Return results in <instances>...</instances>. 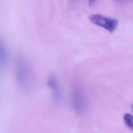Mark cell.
Returning <instances> with one entry per match:
<instances>
[{
  "mask_svg": "<svg viewBox=\"0 0 133 133\" xmlns=\"http://www.w3.org/2000/svg\"><path fill=\"white\" fill-rule=\"evenodd\" d=\"M15 76L18 86L25 92L30 91L34 81L33 73L29 61L22 54H19L16 59Z\"/></svg>",
  "mask_w": 133,
  "mask_h": 133,
  "instance_id": "cell-1",
  "label": "cell"
},
{
  "mask_svg": "<svg viewBox=\"0 0 133 133\" xmlns=\"http://www.w3.org/2000/svg\"><path fill=\"white\" fill-rule=\"evenodd\" d=\"M72 103L74 111L79 116L84 115L87 111L88 100L84 91L80 87H75L72 95Z\"/></svg>",
  "mask_w": 133,
  "mask_h": 133,
  "instance_id": "cell-2",
  "label": "cell"
},
{
  "mask_svg": "<svg viewBox=\"0 0 133 133\" xmlns=\"http://www.w3.org/2000/svg\"><path fill=\"white\" fill-rule=\"evenodd\" d=\"M90 21L94 25L106 30L109 33H113L117 29L118 22L114 18L100 14H92L89 16Z\"/></svg>",
  "mask_w": 133,
  "mask_h": 133,
  "instance_id": "cell-3",
  "label": "cell"
},
{
  "mask_svg": "<svg viewBox=\"0 0 133 133\" xmlns=\"http://www.w3.org/2000/svg\"><path fill=\"white\" fill-rule=\"evenodd\" d=\"M47 84L51 91L53 100L57 103L61 102L63 97L62 91L58 78L55 74L52 73L49 76L48 78Z\"/></svg>",
  "mask_w": 133,
  "mask_h": 133,
  "instance_id": "cell-4",
  "label": "cell"
},
{
  "mask_svg": "<svg viewBox=\"0 0 133 133\" xmlns=\"http://www.w3.org/2000/svg\"><path fill=\"white\" fill-rule=\"evenodd\" d=\"M8 61V53L4 44L0 38V66H4Z\"/></svg>",
  "mask_w": 133,
  "mask_h": 133,
  "instance_id": "cell-5",
  "label": "cell"
},
{
  "mask_svg": "<svg viewBox=\"0 0 133 133\" xmlns=\"http://www.w3.org/2000/svg\"><path fill=\"white\" fill-rule=\"evenodd\" d=\"M123 120L126 125L130 129L133 130V116L129 113H126L123 116Z\"/></svg>",
  "mask_w": 133,
  "mask_h": 133,
  "instance_id": "cell-6",
  "label": "cell"
},
{
  "mask_svg": "<svg viewBox=\"0 0 133 133\" xmlns=\"http://www.w3.org/2000/svg\"><path fill=\"white\" fill-rule=\"evenodd\" d=\"M97 0H88V4L90 6H92L94 4Z\"/></svg>",
  "mask_w": 133,
  "mask_h": 133,
  "instance_id": "cell-7",
  "label": "cell"
},
{
  "mask_svg": "<svg viewBox=\"0 0 133 133\" xmlns=\"http://www.w3.org/2000/svg\"><path fill=\"white\" fill-rule=\"evenodd\" d=\"M132 111L133 112V104L132 105Z\"/></svg>",
  "mask_w": 133,
  "mask_h": 133,
  "instance_id": "cell-8",
  "label": "cell"
},
{
  "mask_svg": "<svg viewBox=\"0 0 133 133\" xmlns=\"http://www.w3.org/2000/svg\"><path fill=\"white\" fill-rule=\"evenodd\" d=\"M116 1H126V0H116Z\"/></svg>",
  "mask_w": 133,
  "mask_h": 133,
  "instance_id": "cell-9",
  "label": "cell"
},
{
  "mask_svg": "<svg viewBox=\"0 0 133 133\" xmlns=\"http://www.w3.org/2000/svg\"><path fill=\"white\" fill-rule=\"evenodd\" d=\"M70 1H75V0H70Z\"/></svg>",
  "mask_w": 133,
  "mask_h": 133,
  "instance_id": "cell-10",
  "label": "cell"
}]
</instances>
